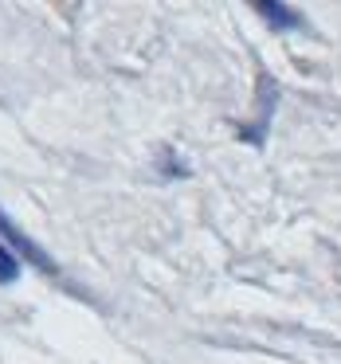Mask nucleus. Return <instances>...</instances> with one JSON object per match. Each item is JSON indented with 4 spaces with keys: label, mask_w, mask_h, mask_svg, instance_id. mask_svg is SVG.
<instances>
[{
    "label": "nucleus",
    "mask_w": 341,
    "mask_h": 364,
    "mask_svg": "<svg viewBox=\"0 0 341 364\" xmlns=\"http://www.w3.org/2000/svg\"><path fill=\"white\" fill-rule=\"evenodd\" d=\"M0 243L9 247L16 259H24L28 267H36V270H43V274H59V267H56V259H51L48 251H43L40 243H36L28 231H20L16 228V220H12L4 208H0Z\"/></svg>",
    "instance_id": "obj_1"
},
{
    "label": "nucleus",
    "mask_w": 341,
    "mask_h": 364,
    "mask_svg": "<svg viewBox=\"0 0 341 364\" xmlns=\"http://www.w3.org/2000/svg\"><path fill=\"white\" fill-rule=\"evenodd\" d=\"M255 12H259V16H267V24L278 28V32H298V28H306L302 12H294L290 4H271V0H259V4H255Z\"/></svg>",
    "instance_id": "obj_2"
},
{
    "label": "nucleus",
    "mask_w": 341,
    "mask_h": 364,
    "mask_svg": "<svg viewBox=\"0 0 341 364\" xmlns=\"http://www.w3.org/2000/svg\"><path fill=\"white\" fill-rule=\"evenodd\" d=\"M16 278H20V259L0 243V286H12Z\"/></svg>",
    "instance_id": "obj_3"
}]
</instances>
